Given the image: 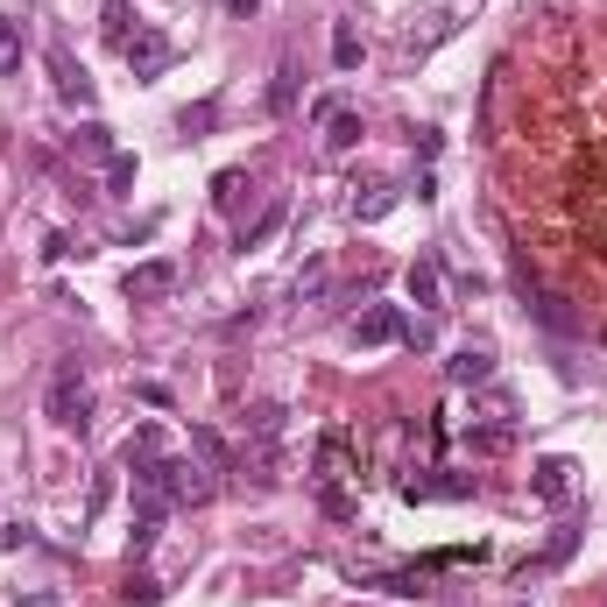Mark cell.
Returning a JSON list of instances; mask_svg holds the SVG:
<instances>
[{"mask_svg":"<svg viewBox=\"0 0 607 607\" xmlns=\"http://www.w3.org/2000/svg\"><path fill=\"white\" fill-rule=\"evenodd\" d=\"M573 460H565V452H552V460H537V466H529V495H537L544 508H565V502H573Z\"/></svg>","mask_w":607,"mask_h":607,"instance_id":"277c9868","label":"cell"},{"mask_svg":"<svg viewBox=\"0 0 607 607\" xmlns=\"http://www.w3.org/2000/svg\"><path fill=\"white\" fill-rule=\"evenodd\" d=\"M297 92H304V71L290 64V56H282V64H276V79H269V100H261V106H269L276 121H282V113H297Z\"/></svg>","mask_w":607,"mask_h":607,"instance_id":"8fae6325","label":"cell"},{"mask_svg":"<svg viewBox=\"0 0 607 607\" xmlns=\"http://www.w3.org/2000/svg\"><path fill=\"white\" fill-rule=\"evenodd\" d=\"M121 600H127V607H156V600H163V579H148V573H127Z\"/></svg>","mask_w":607,"mask_h":607,"instance_id":"603a6c76","label":"cell"},{"mask_svg":"<svg viewBox=\"0 0 607 607\" xmlns=\"http://www.w3.org/2000/svg\"><path fill=\"white\" fill-rule=\"evenodd\" d=\"M100 35L113 50H127V35H135V14H127V0H106L100 8Z\"/></svg>","mask_w":607,"mask_h":607,"instance_id":"ffe728a7","label":"cell"},{"mask_svg":"<svg viewBox=\"0 0 607 607\" xmlns=\"http://www.w3.org/2000/svg\"><path fill=\"white\" fill-rule=\"evenodd\" d=\"M347 213L360 219V226H374L382 213H395V184H368V192H353V205Z\"/></svg>","mask_w":607,"mask_h":607,"instance_id":"4fadbf2b","label":"cell"},{"mask_svg":"<svg viewBox=\"0 0 607 607\" xmlns=\"http://www.w3.org/2000/svg\"><path fill=\"white\" fill-rule=\"evenodd\" d=\"M192 452H198V460L213 466V473H234V452H226V439H219V431H205V424H192Z\"/></svg>","mask_w":607,"mask_h":607,"instance_id":"2e32d148","label":"cell"},{"mask_svg":"<svg viewBox=\"0 0 607 607\" xmlns=\"http://www.w3.org/2000/svg\"><path fill=\"white\" fill-rule=\"evenodd\" d=\"M360 56H368L360 29H353V22H332V64H339V71H360Z\"/></svg>","mask_w":607,"mask_h":607,"instance_id":"e0dca14e","label":"cell"},{"mask_svg":"<svg viewBox=\"0 0 607 607\" xmlns=\"http://www.w3.org/2000/svg\"><path fill=\"white\" fill-rule=\"evenodd\" d=\"M326 282H332V269L326 261H311V269L297 276V304H311V297H326Z\"/></svg>","mask_w":607,"mask_h":607,"instance_id":"83f0119b","label":"cell"},{"mask_svg":"<svg viewBox=\"0 0 607 607\" xmlns=\"http://www.w3.org/2000/svg\"><path fill=\"white\" fill-rule=\"evenodd\" d=\"M43 410H50V424L56 431H79V439H85V431H92V389H85V360H56V368H50V395H43Z\"/></svg>","mask_w":607,"mask_h":607,"instance_id":"6da1fadb","label":"cell"},{"mask_svg":"<svg viewBox=\"0 0 607 607\" xmlns=\"http://www.w3.org/2000/svg\"><path fill=\"white\" fill-rule=\"evenodd\" d=\"M282 219H290V205L276 198V205H269V213H261L255 226H240V255H248V248H261V240H276V226H282Z\"/></svg>","mask_w":607,"mask_h":607,"instance_id":"44dd1931","label":"cell"},{"mask_svg":"<svg viewBox=\"0 0 607 607\" xmlns=\"http://www.w3.org/2000/svg\"><path fill=\"white\" fill-rule=\"evenodd\" d=\"M163 516H169V508H135V529H127V558H148V544H156Z\"/></svg>","mask_w":607,"mask_h":607,"instance_id":"d6986e66","label":"cell"},{"mask_svg":"<svg viewBox=\"0 0 607 607\" xmlns=\"http://www.w3.org/2000/svg\"><path fill=\"white\" fill-rule=\"evenodd\" d=\"M0 71H22V22L0 14Z\"/></svg>","mask_w":607,"mask_h":607,"instance_id":"cb8c5ba5","label":"cell"},{"mask_svg":"<svg viewBox=\"0 0 607 607\" xmlns=\"http://www.w3.org/2000/svg\"><path fill=\"white\" fill-rule=\"evenodd\" d=\"M573 544H579V529H552V544H544V552L523 565V579H529V573H552V565H565V558H573Z\"/></svg>","mask_w":607,"mask_h":607,"instance_id":"ac0fdd59","label":"cell"},{"mask_svg":"<svg viewBox=\"0 0 607 607\" xmlns=\"http://www.w3.org/2000/svg\"><path fill=\"white\" fill-rule=\"evenodd\" d=\"M240 198H255L248 169H219V177H213V205H219V213H240Z\"/></svg>","mask_w":607,"mask_h":607,"instance_id":"5bb4252c","label":"cell"},{"mask_svg":"<svg viewBox=\"0 0 607 607\" xmlns=\"http://www.w3.org/2000/svg\"><path fill=\"white\" fill-rule=\"evenodd\" d=\"M282 416H290L282 403H261V410H255V439H261V445H276V439H282Z\"/></svg>","mask_w":607,"mask_h":607,"instance_id":"484cf974","label":"cell"},{"mask_svg":"<svg viewBox=\"0 0 607 607\" xmlns=\"http://www.w3.org/2000/svg\"><path fill=\"white\" fill-rule=\"evenodd\" d=\"M347 339L360 353H368V347H395V339H403V311H395V304H368V311L347 326Z\"/></svg>","mask_w":607,"mask_h":607,"instance_id":"3957f363","label":"cell"},{"mask_svg":"<svg viewBox=\"0 0 607 607\" xmlns=\"http://www.w3.org/2000/svg\"><path fill=\"white\" fill-rule=\"evenodd\" d=\"M106 502H113V473H100V481H92V502H85V523H92V516H100V508H106Z\"/></svg>","mask_w":607,"mask_h":607,"instance_id":"f1b7e54d","label":"cell"},{"mask_svg":"<svg viewBox=\"0 0 607 607\" xmlns=\"http://www.w3.org/2000/svg\"><path fill=\"white\" fill-rule=\"evenodd\" d=\"M169 290H177V261H169V255L135 261V269H127V297H135V304H163Z\"/></svg>","mask_w":607,"mask_h":607,"instance_id":"8992f818","label":"cell"},{"mask_svg":"<svg viewBox=\"0 0 607 607\" xmlns=\"http://www.w3.org/2000/svg\"><path fill=\"white\" fill-rule=\"evenodd\" d=\"M403 347H416V353H424V347H439V326H431L424 311H416V318H403Z\"/></svg>","mask_w":607,"mask_h":607,"instance_id":"4316f807","label":"cell"},{"mask_svg":"<svg viewBox=\"0 0 607 607\" xmlns=\"http://www.w3.org/2000/svg\"><path fill=\"white\" fill-rule=\"evenodd\" d=\"M106 192H113V198H127V192H135V156H127V148L106 163Z\"/></svg>","mask_w":607,"mask_h":607,"instance_id":"d4e9b609","label":"cell"},{"mask_svg":"<svg viewBox=\"0 0 607 607\" xmlns=\"http://www.w3.org/2000/svg\"><path fill=\"white\" fill-rule=\"evenodd\" d=\"M460 495H473L466 473H410L403 481V502H460Z\"/></svg>","mask_w":607,"mask_h":607,"instance_id":"9c48e42d","label":"cell"},{"mask_svg":"<svg viewBox=\"0 0 607 607\" xmlns=\"http://www.w3.org/2000/svg\"><path fill=\"white\" fill-rule=\"evenodd\" d=\"M50 79H56V100L64 106H92V79H85V64L64 43H50Z\"/></svg>","mask_w":607,"mask_h":607,"instance_id":"ba28073f","label":"cell"},{"mask_svg":"<svg viewBox=\"0 0 607 607\" xmlns=\"http://www.w3.org/2000/svg\"><path fill=\"white\" fill-rule=\"evenodd\" d=\"M353 439L347 431H326V439H318V460H311V481L318 487H339V481H353Z\"/></svg>","mask_w":607,"mask_h":607,"instance_id":"5b68a950","label":"cell"},{"mask_svg":"<svg viewBox=\"0 0 607 607\" xmlns=\"http://www.w3.org/2000/svg\"><path fill=\"white\" fill-rule=\"evenodd\" d=\"M318 127H326V148H332V156H339V148H353V142H360V113H347V106H332V113H326Z\"/></svg>","mask_w":607,"mask_h":607,"instance_id":"9a60e30c","label":"cell"},{"mask_svg":"<svg viewBox=\"0 0 607 607\" xmlns=\"http://www.w3.org/2000/svg\"><path fill=\"white\" fill-rule=\"evenodd\" d=\"M410 304H416L424 318L445 311V269H439V255H416V261H410Z\"/></svg>","mask_w":607,"mask_h":607,"instance_id":"52a82bcc","label":"cell"},{"mask_svg":"<svg viewBox=\"0 0 607 607\" xmlns=\"http://www.w3.org/2000/svg\"><path fill=\"white\" fill-rule=\"evenodd\" d=\"M142 460H163V431L156 424H135V439H127V466H142Z\"/></svg>","mask_w":607,"mask_h":607,"instance_id":"7402d4cb","label":"cell"},{"mask_svg":"<svg viewBox=\"0 0 607 607\" xmlns=\"http://www.w3.org/2000/svg\"><path fill=\"white\" fill-rule=\"evenodd\" d=\"M71 156H85V163H113L121 148H113V127L106 121H85L79 135H71Z\"/></svg>","mask_w":607,"mask_h":607,"instance_id":"7c38bea8","label":"cell"},{"mask_svg":"<svg viewBox=\"0 0 607 607\" xmlns=\"http://www.w3.org/2000/svg\"><path fill=\"white\" fill-rule=\"evenodd\" d=\"M226 14H234V22H248V14H261V0H219Z\"/></svg>","mask_w":607,"mask_h":607,"instance_id":"f546056e","label":"cell"},{"mask_svg":"<svg viewBox=\"0 0 607 607\" xmlns=\"http://www.w3.org/2000/svg\"><path fill=\"white\" fill-rule=\"evenodd\" d=\"M14 607H56V594H14Z\"/></svg>","mask_w":607,"mask_h":607,"instance_id":"4dcf8cb0","label":"cell"},{"mask_svg":"<svg viewBox=\"0 0 607 607\" xmlns=\"http://www.w3.org/2000/svg\"><path fill=\"white\" fill-rule=\"evenodd\" d=\"M445 382L452 389H487V382H495V353H487V347H460L445 360Z\"/></svg>","mask_w":607,"mask_h":607,"instance_id":"30bf717a","label":"cell"},{"mask_svg":"<svg viewBox=\"0 0 607 607\" xmlns=\"http://www.w3.org/2000/svg\"><path fill=\"white\" fill-rule=\"evenodd\" d=\"M121 56H127V71H135V79L148 85V79H163V71L177 64V43H169V29H135Z\"/></svg>","mask_w":607,"mask_h":607,"instance_id":"7a4b0ae2","label":"cell"}]
</instances>
